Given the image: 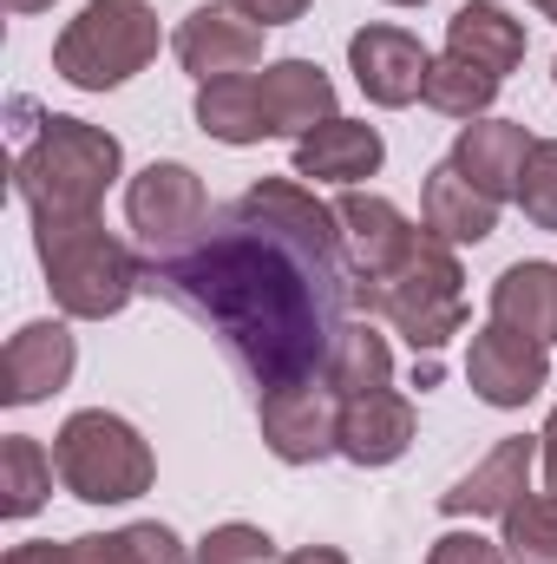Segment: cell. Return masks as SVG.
Listing matches in <instances>:
<instances>
[{
  "label": "cell",
  "instance_id": "cell-1",
  "mask_svg": "<svg viewBox=\"0 0 557 564\" xmlns=\"http://www.w3.org/2000/svg\"><path fill=\"white\" fill-rule=\"evenodd\" d=\"M144 289L204 322L256 394H276L315 381L348 328V230L308 184L263 177L217 204L184 250L144 257Z\"/></svg>",
  "mask_w": 557,
  "mask_h": 564
},
{
  "label": "cell",
  "instance_id": "cell-2",
  "mask_svg": "<svg viewBox=\"0 0 557 564\" xmlns=\"http://www.w3.org/2000/svg\"><path fill=\"white\" fill-rule=\"evenodd\" d=\"M119 164H125V144L112 139L106 126L53 112V119H40L33 144L20 151L13 191H20L33 224H79V217H99Z\"/></svg>",
  "mask_w": 557,
  "mask_h": 564
},
{
  "label": "cell",
  "instance_id": "cell-3",
  "mask_svg": "<svg viewBox=\"0 0 557 564\" xmlns=\"http://www.w3.org/2000/svg\"><path fill=\"white\" fill-rule=\"evenodd\" d=\"M33 250H40V270H46L59 315H73V322H112L144 289V257H132L99 217L33 224Z\"/></svg>",
  "mask_w": 557,
  "mask_h": 564
},
{
  "label": "cell",
  "instance_id": "cell-4",
  "mask_svg": "<svg viewBox=\"0 0 557 564\" xmlns=\"http://www.w3.org/2000/svg\"><path fill=\"white\" fill-rule=\"evenodd\" d=\"M354 308L394 322V335H407L414 355H439L466 328V270H459L452 243H439L426 230V243L407 263H394L381 276H354Z\"/></svg>",
  "mask_w": 557,
  "mask_h": 564
},
{
  "label": "cell",
  "instance_id": "cell-5",
  "mask_svg": "<svg viewBox=\"0 0 557 564\" xmlns=\"http://www.w3.org/2000/svg\"><path fill=\"white\" fill-rule=\"evenodd\" d=\"M157 59L151 0H86L53 40V73L79 93H119Z\"/></svg>",
  "mask_w": 557,
  "mask_h": 564
},
{
  "label": "cell",
  "instance_id": "cell-6",
  "mask_svg": "<svg viewBox=\"0 0 557 564\" xmlns=\"http://www.w3.org/2000/svg\"><path fill=\"white\" fill-rule=\"evenodd\" d=\"M53 466H59V486L86 506H125L144 499L151 479H157V459L144 446V433L106 408H79L66 414V426L53 433Z\"/></svg>",
  "mask_w": 557,
  "mask_h": 564
},
{
  "label": "cell",
  "instance_id": "cell-7",
  "mask_svg": "<svg viewBox=\"0 0 557 564\" xmlns=\"http://www.w3.org/2000/svg\"><path fill=\"white\" fill-rule=\"evenodd\" d=\"M125 217H132V230H139L144 257H171V250H184V243L210 224V191H204V177H197L190 164L157 158V164H144L139 177H132Z\"/></svg>",
  "mask_w": 557,
  "mask_h": 564
},
{
  "label": "cell",
  "instance_id": "cell-8",
  "mask_svg": "<svg viewBox=\"0 0 557 564\" xmlns=\"http://www.w3.org/2000/svg\"><path fill=\"white\" fill-rule=\"evenodd\" d=\"M263 33L270 26H256L237 0H204V7H190L184 13V26H177V66L197 79V86H210V79H230V73H250L256 59H263Z\"/></svg>",
  "mask_w": 557,
  "mask_h": 564
},
{
  "label": "cell",
  "instance_id": "cell-9",
  "mask_svg": "<svg viewBox=\"0 0 557 564\" xmlns=\"http://www.w3.org/2000/svg\"><path fill=\"white\" fill-rule=\"evenodd\" d=\"M256 421H263V446L276 453L282 466H315L335 453V426H341V394L321 381H295L256 401Z\"/></svg>",
  "mask_w": 557,
  "mask_h": 564
},
{
  "label": "cell",
  "instance_id": "cell-10",
  "mask_svg": "<svg viewBox=\"0 0 557 564\" xmlns=\"http://www.w3.org/2000/svg\"><path fill=\"white\" fill-rule=\"evenodd\" d=\"M466 381L485 408H525L545 381H551V348L532 335H512L499 322H485L466 348Z\"/></svg>",
  "mask_w": 557,
  "mask_h": 564
},
{
  "label": "cell",
  "instance_id": "cell-11",
  "mask_svg": "<svg viewBox=\"0 0 557 564\" xmlns=\"http://www.w3.org/2000/svg\"><path fill=\"white\" fill-rule=\"evenodd\" d=\"M426 66H433V53L419 46L407 26H361V33L348 40V73H354V86H361L381 112L414 106L419 86H426Z\"/></svg>",
  "mask_w": 557,
  "mask_h": 564
},
{
  "label": "cell",
  "instance_id": "cell-12",
  "mask_svg": "<svg viewBox=\"0 0 557 564\" xmlns=\"http://www.w3.org/2000/svg\"><path fill=\"white\" fill-rule=\"evenodd\" d=\"M79 368V341L66 322H26L13 328L7 355H0V401L7 408H33L46 394H59Z\"/></svg>",
  "mask_w": 557,
  "mask_h": 564
},
{
  "label": "cell",
  "instance_id": "cell-13",
  "mask_svg": "<svg viewBox=\"0 0 557 564\" xmlns=\"http://www.w3.org/2000/svg\"><path fill=\"white\" fill-rule=\"evenodd\" d=\"M532 466H538V433H505L452 492H439V512L446 519H505L532 492Z\"/></svg>",
  "mask_w": 557,
  "mask_h": 564
},
{
  "label": "cell",
  "instance_id": "cell-14",
  "mask_svg": "<svg viewBox=\"0 0 557 564\" xmlns=\"http://www.w3.org/2000/svg\"><path fill=\"white\" fill-rule=\"evenodd\" d=\"M532 144L538 139H532L518 119H472V126H459L446 164H452L459 177H472L492 204H505V197H518V177H525Z\"/></svg>",
  "mask_w": 557,
  "mask_h": 564
},
{
  "label": "cell",
  "instance_id": "cell-15",
  "mask_svg": "<svg viewBox=\"0 0 557 564\" xmlns=\"http://www.w3.org/2000/svg\"><path fill=\"white\" fill-rule=\"evenodd\" d=\"M414 401L381 388V394H354L341 401V426H335V453L354 459V466H394L407 446H414Z\"/></svg>",
  "mask_w": 557,
  "mask_h": 564
},
{
  "label": "cell",
  "instance_id": "cell-16",
  "mask_svg": "<svg viewBox=\"0 0 557 564\" xmlns=\"http://www.w3.org/2000/svg\"><path fill=\"white\" fill-rule=\"evenodd\" d=\"M256 93H263L270 139H308L315 126L335 119V79L315 59H270L263 79H256Z\"/></svg>",
  "mask_w": 557,
  "mask_h": 564
},
{
  "label": "cell",
  "instance_id": "cell-17",
  "mask_svg": "<svg viewBox=\"0 0 557 564\" xmlns=\"http://www.w3.org/2000/svg\"><path fill=\"white\" fill-rule=\"evenodd\" d=\"M335 217H341V230H348V243H354V276H381V270L407 263L419 243H426V224L401 217V210H394L387 197H374V191H348V197L335 204Z\"/></svg>",
  "mask_w": 557,
  "mask_h": 564
},
{
  "label": "cell",
  "instance_id": "cell-18",
  "mask_svg": "<svg viewBox=\"0 0 557 564\" xmlns=\"http://www.w3.org/2000/svg\"><path fill=\"white\" fill-rule=\"evenodd\" d=\"M387 164V139L368 119H328L308 139H295V177L315 184H361Z\"/></svg>",
  "mask_w": 557,
  "mask_h": 564
},
{
  "label": "cell",
  "instance_id": "cell-19",
  "mask_svg": "<svg viewBox=\"0 0 557 564\" xmlns=\"http://www.w3.org/2000/svg\"><path fill=\"white\" fill-rule=\"evenodd\" d=\"M419 224L439 237V243H485L492 230H499V204L472 184V177H459L452 164H433L426 171V184H419Z\"/></svg>",
  "mask_w": 557,
  "mask_h": 564
},
{
  "label": "cell",
  "instance_id": "cell-20",
  "mask_svg": "<svg viewBox=\"0 0 557 564\" xmlns=\"http://www.w3.org/2000/svg\"><path fill=\"white\" fill-rule=\"evenodd\" d=\"M446 53L452 59H472L479 73L505 79L525 66V26L499 7V0H466L452 20H446Z\"/></svg>",
  "mask_w": 557,
  "mask_h": 564
},
{
  "label": "cell",
  "instance_id": "cell-21",
  "mask_svg": "<svg viewBox=\"0 0 557 564\" xmlns=\"http://www.w3.org/2000/svg\"><path fill=\"white\" fill-rule=\"evenodd\" d=\"M492 322L532 341H557V263H512L492 282Z\"/></svg>",
  "mask_w": 557,
  "mask_h": 564
},
{
  "label": "cell",
  "instance_id": "cell-22",
  "mask_svg": "<svg viewBox=\"0 0 557 564\" xmlns=\"http://www.w3.org/2000/svg\"><path fill=\"white\" fill-rule=\"evenodd\" d=\"M321 381H328L341 401H354V394H381V388L394 381V348H387V335H381L374 322H348V328L335 335V348H328Z\"/></svg>",
  "mask_w": 557,
  "mask_h": 564
},
{
  "label": "cell",
  "instance_id": "cell-23",
  "mask_svg": "<svg viewBox=\"0 0 557 564\" xmlns=\"http://www.w3.org/2000/svg\"><path fill=\"white\" fill-rule=\"evenodd\" d=\"M197 126L217 144H263L270 126H263V93L250 73H230V79H210L197 86Z\"/></svg>",
  "mask_w": 557,
  "mask_h": 564
},
{
  "label": "cell",
  "instance_id": "cell-24",
  "mask_svg": "<svg viewBox=\"0 0 557 564\" xmlns=\"http://www.w3.org/2000/svg\"><path fill=\"white\" fill-rule=\"evenodd\" d=\"M53 453L33 433H7L0 440V519H33L53 499Z\"/></svg>",
  "mask_w": 557,
  "mask_h": 564
},
{
  "label": "cell",
  "instance_id": "cell-25",
  "mask_svg": "<svg viewBox=\"0 0 557 564\" xmlns=\"http://www.w3.org/2000/svg\"><path fill=\"white\" fill-rule=\"evenodd\" d=\"M73 564H190L184 539L157 519H139L125 532H86V539H66Z\"/></svg>",
  "mask_w": 557,
  "mask_h": 564
},
{
  "label": "cell",
  "instance_id": "cell-26",
  "mask_svg": "<svg viewBox=\"0 0 557 564\" xmlns=\"http://www.w3.org/2000/svg\"><path fill=\"white\" fill-rule=\"evenodd\" d=\"M499 86L505 79H492V73H479L472 59H452V53H439L433 66H426V86H419V99L439 112V119H485L492 112V99H499Z\"/></svg>",
  "mask_w": 557,
  "mask_h": 564
},
{
  "label": "cell",
  "instance_id": "cell-27",
  "mask_svg": "<svg viewBox=\"0 0 557 564\" xmlns=\"http://www.w3.org/2000/svg\"><path fill=\"white\" fill-rule=\"evenodd\" d=\"M505 558L512 564H557V492H525L505 512Z\"/></svg>",
  "mask_w": 557,
  "mask_h": 564
},
{
  "label": "cell",
  "instance_id": "cell-28",
  "mask_svg": "<svg viewBox=\"0 0 557 564\" xmlns=\"http://www.w3.org/2000/svg\"><path fill=\"white\" fill-rule=\"evenodd\" d=\"M190 564H282V558H276V539H270L263 525L230 519V525H217V532H204V539H197Z\"/></svg>",
  "mask_w": 557,
  "mask_h": 564
},
{
  "label": "cell",
  "instance_id": "cell-29",
  "mask_svg": "<svg viewBox=\"0 0 557 564\" xmlns=\"http://www.w3.org/2000/svg\"><path fill=\"white\" fill-rule=\"evenodd\" d=\"M518 210L532 230H557V139H538L518 177Z\"/></svg>",
  "mask_w": 557,
  "mask_h": 564
},
{
  "label": "cell",
  "instance_id": "cell-30",
  "mask_svg": "<svg viewBox=\"0 0 557 564\" xmlns=\"http://www.w3.org/2000/svg\"><path fill=\"white\" fill-rule=\"evenodd\" d=\"M426 564H512V558H505V545H492L479 532H439Z\"/></svg>",
  "mask_w": 557,
  "mask_h": 564
},
{
  "label": "cell",
  "instance_id": "cell-31",
  "mask_svg": "<svg viewBox=\"0 0 557 564\" xmlns=\"http://www.w3.org/2000/svg\"><path fill=\"white\" fill-rule=\"evenodd\" d=\"M256 26H288V20H302L308 13V0H237Z\"/></svg>",
  "mask_w": 557,
  "mask_h": 564
},
{
  "label": "cell",
  "instance_id": "cell-32",
  "mask_svg": "<svg viewBox=\"0 0 557 564\" xmlns=\"http://www.w3.org/2000/svg\"><path fill=\"white\" fill-rule=\"evenodd\" d=\"M7 564H73V545H53V539H26V545H13Z\"/></svg>",
  "mask_w": 557,
  "mask_h": 564
},
{
  "label": "cell",
  "instance_id": "cell-33",
  "mask_svg": "<svg viewBox=\"0 0 557 564\" xmlns=\"http://www.w3.org/2000/svg\"><path fill=\"white\" fill-rule=\"evenodd\" d=\"M538 459H545V486L557 492V408H551V421H545V433H538Z\"/></svg>",
  "mask_w": 557,
  "mask_h": 564
},
{
  "label": "cell",
  "instance_id": "cell-34",
  "mask_svg": "<svg viewBox=\"0 0 557 564\" xmlns=\"http://www.w3.org/2000/svg\"><path fill=\"white\" fill-rule=\"evenodd\" d=\"M282 564H348V552H335V545H302V552H288Z\"/></svg>",
  "mask_w": 557,
  "mask_h": 564
},
{
  "label": "cell",
  "instance_id": "cell-35",
  "mask_svg": "<svg viewBox=\"0 0 557 564\" xmlns=\"http://www.w3.org/2000/svg\"><path fill=\"white\" fill-rule=\"evenodd\" d=\"M53 0H7V13H46Z\"/></svg>",
  "mask_w": 557,
  "mask_h": 564
},
{
  "label": "cell",
  "instance_id": "cell-36",
  "mask_svg": "<svg viewBox=\"0 0 557 564\" xmlns=\"http://www.w3.org/2000/svg\"><path fill=\"white\" fill-rule=\"evenodd\" d=\"M532 7H538V13H545V20H557V0H532Z\"/></svg>",
  "mask_w": 557,
  "mask_h": 564
},
{
  "label": "cell",
  "instance_id": "cell-37",
  "mask_svg": "<svg viewBox=\"0 0 557 564\" xmlns=\"http://www.w3.org/2000/svg\"><path fill=\"white\" fill-rule=\"evenodd\" d=\"M387 7H426V0H387Z\"/></svg>",
  "mask_w": 557,
  "mask_h": 564
},
{
  "label": "cell",
  "instance_id": "cell-38",
  "mask_svg": "<svg viewBox=\"0 0 557 564\" xmlns=\"http://www.w3.org/2000/svg\"><path fill=\"white\" fill-rule=\"evenodd\" d=\"M551 73H557V66H551Z\"/></svg>",
  "mask_w": 557,
  "mask_h": 564
}]
</instances>
